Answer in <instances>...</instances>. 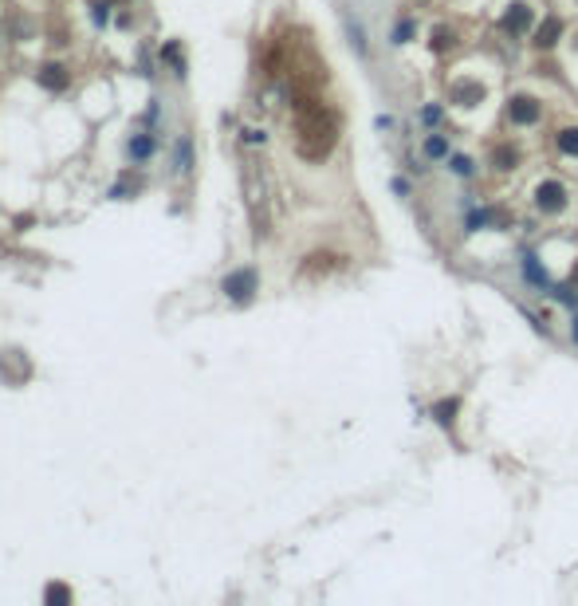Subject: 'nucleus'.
<instances>
[{"label": "nucleus", "mask_w": 578, "mask_h": 606, "mask_svg": "<svg viewBox=\"0 0 578 606\" xmlns=\"http://www.w3.org/2000/svg\"><path fill=\"white\" fill-rule=\"evenodd\" d=\"M126 154H130V162H150V158L158 154V138L153 134H134L126 142Z\"/></svg>", "instance_id": "39448f33"}, {"label": "nucleus", "mask_w": 578, "mask_h": 606, "mask_svg": "<svg viewBox=\"0 0 578 606\" xmlns=\"http://www.w3.org/2000/svg\"><path fill=\"white\" fill-rule=\"evenodd\" d=\"M421 119H425V122H437V119H441V107H425V111H421Z\"/></svg>", "instance_id": "a211bd4d"}, {"label": "nucleus", "mask_w": 578, "mask_h": 606, "mask_svg": "<svg viewBox=\"0 0 578 606\" xmlns=\"http://www.w3.org/2000/svg\"><path fill=\"white\" fill-rule=\"evenodd\" d=\"M433 48H437V52L452 48V32H449V28H437V32H433Z\"/></svg>", "instance_id": "dca6fc26"}, {"label": "nucleus", "mask_w": 578, "mask_h": 606, "mask_svg": "<svg viewBox=\"0 0 578 606\" xmlns=\"http://www.w3.org/2000/svg\"><path fill=\"white\" fill-rule=\"evenodd\" d=\"M523 272H528L531 283H543V288H547V272L535 264V256H523Z\"/></svg>", "instance_id": "f8f14e48"}, {"label": "nucleus", "mask_w": 578, "mask_h": 606, "mask_svg": "<svg viewBox=\"0 0 578 606\" xmlns=\"http://www.w3.org/2000/svg\"><path fill=\"white\" fill-rule=\"evenodd\" d=\"M574 283H578V268H574Z\"/></svg>", "instance_id": "412c9836"}, {"label": "nucleus", "mask_w": 578, "mask_h": 606, "mask_svg": "<svg viewBox=\"0 0 578 606\" xmlns=\"http://www.w3.org/2000/svg\"><path fill=\"white\" fill-rule=\"evenodd\" d=\"M413 20H401V24L398 28H393V43H409V36H413Z\"/></svg>", "instance_id": "4468645a"}, {"label": "nucleus", "mask_w": 578, "mask_h": 606, "mask_svg": "<svg viewBox=\"0 0 578 606\" xmlns=\"http://www.w3.org/2000/svg\"><path fill=\"white\" fill-rule=\"evenodd\" d=\"M555 299L567 303V308H578V291H570V288H555Z\"/></svg>", "instance_id": "f3484780"}, {"label": "nucleus", "mask_w": 578, "mask_h": 606, "mask_svg": "<svg viewBox=\"0 0 578 606\" xmlns=\"http://www.w3.org/2000/svg\"><path fill=\"white\" fill-rule=\"evenodd\" d=\"M452 173H460V178H472V158L457 154V158H452Z\"/></svg>", "instance_id": "2eb2a0df"}, {"label": "nucleus", "mask_w": 578, "mask_h": 606, "mask_svg": "<svg viewBox=\"0 0 578 606\" xmlns=\"http://www.w3.org/2000/svg\"><path fill=\"white\" fill-rule=\"evenodd\" d=\"M457 410H460V401H457V398H445V401H437V406H433V418H437V426H445V429H449L452 421H457Z\"/></svg>", "instance_id": "6e6552de"}, {"label": "nucleus", "mask_w": 578, "mask_h": 606, "mask_svg": "<svg viewBox=\"0 0 578 606\" xmlns=\"http://www.w3.org/2000/svg\"><path fill=\"white\" fill-rule=\"evenodd\" d=\"M480 87L476 83H452V103H460V107H476L480 103Z\"/></svg>", "instance_id": "0eeeda50"}, {"label": "nucleus", "mask_w": 578, "mask_h": 606, "mask_svg": "<svg viewBox=\"0 0 578 606\" xmlns=\"http://www.w3.org/2000/svg\"><path fill=\"white\" fill-rule=\"evenodd\" d=\"M94 24H107V4H94Z\"/></svg>", "instance_id": "6ab92c4d"}, {"label": "nucleus", "mask_w": 578, "mask_h": 606, "mask_svg": "<svg viewBox=\"0 0 578 606\" xmlns=\"http://www.w3.org/2000/svg\"><path fill=\"white\" fill-rule=\"evenodd\" d=\"M508 119L516 122V126H535V122L543 119V107H539L531 94H511L508 99Z\"/></svg>", "instance_id": "f03ea898"}, {"label": "nucleus", "mask_w": 578, "mask_h": 606, "mask_svg": "<svg viewBox=\"0 0 578 606\" xmlns=\"http://www.w3.org/2000/svg\"><path fill=\"white\" fill-rule=\"evenodd\" d=\"M492 162H496V170H511V166H516V150H511V146H500L492 154Z\"/></svg>", "instance_id": "ddd939ff"}, {"label": "nucleus", "mask_w": 578, "mask_h": 606, "mask_svg": "<svg viewBox=\"0 0 578 606\" xmlns=\"http://www.w3.org/2000/svg\"><path fill=\"white\" fill-rule=\"evenodd\" d=\"M555 142H559V150H562V154L578 158V126H562L559 134H555Z\"/></svg>", "instance_id": "1a4fd4ad"}, {"label": "nucleus", "mask_w": 578, "mask_h": 606, "mask_svg": "<svg viewBox=\"0 0 578 606\" xmlns=\"http://www.w3.org/2000/svg\"><path fill=\"white\" fill-rule=\"evenodd\" d=\"M535 205L543 209V213L567 209V185H562V181H539L535 185Z\"/></svg>", "instance_id": "7ed1b4c3"}, {"label": "nucleus", "mask_w": 578, "mask_h": 606, "mask_svg": "<svg viewBox=\"0 0 578 606\" xmlns=\"http://www.w3.org/2000/svg\"><path fill=\"white\" fill-rule=\"evenodd\" d=\"M559 36H562V20L559 16H547L543 24H539V32H535V48H555Z\"/></svg>", "instance_id": "423d86ee"}, {"label": "nucleus", "mask_w": 578, "mask_h": 606, "mask_svg": "<svg viewBox=\"0 0 578 606\" xmlns=\"http://www.w3.org/2000/svg\"><path fill=\"white\" fill-rule=\"evenodd\" d=\"M425 158H449V138H445V134H429L425 138Z\"/></svg>", "instance_id": "9d476101"}, {"label": "nucleus", "mask_w": 578, "mask_h": 606, "mask_svg": "<svg viewBox=\"0 0 578 606\" xmlns=\"http://www.w3.org/2000/svg\"><path fill=\"white\" fill-rule=\"evenodd\" d=\"M570 339L578 342V319H574V323H570Z\"/></svg>", "instance_id": "aec40b11"}, {"label": "nucleus", "mask_w": 578, "mask_h": 606, "mask_svg": "<svg viewBox=\"0 0 578 606\" xmlns=\"http://www.w3.org/2000/svg\"><path fill=\"white\" fill-rule=\"evenodd\" d=\"M256 288H260V276H256V268H236V272H229L221 280V291L232 299V303H252Z\"/></svg>", "instance_id": "f257e3e1"}, {"label": "nucleus", "mask_w": 578, "mask_h": 606, "mask_svg": "<svg viewBox=\"0 0 578 606\" xmlns=\"http://www.w3.org/2000/svg\"><path fill=\"white\" fill-rule=\"evenodd\" d=\"M178 170H193V138L178 142Z\"/></svg>", "instance_id": "9b49d317"}, {"label": "nucleus", "mask_w": 578, "mask_h": 606, "mask_svg": "<svg viewBox=\"0 0 578 606\" xmlns=\"http://www.w3.org/2000/svg\"><path fill=\"white\" fill-rule=\"evenodd\" d=\"M500 28L511 36H523L531 28V4H523V0H516V4H508V12L500 16Z\"/></svg>", "instance_id": "20e7f679"}]
</instances>
